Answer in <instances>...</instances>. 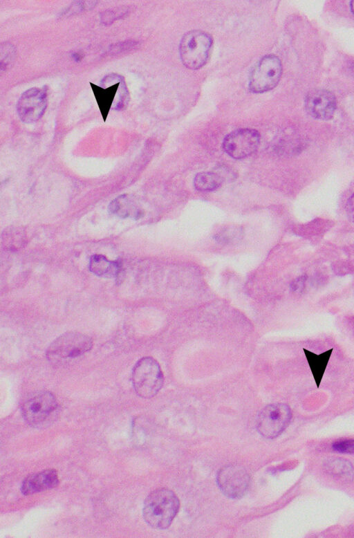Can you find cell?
Returning <instances> with one entry per match:
<instances>
[{"label":"cell","instance_id":"cell-26","mask_svg":"<svg viewBox=\"0 0 354 538\" xmlns=\"http://www.w3.org/2000/svg\"><path fill=\"white\" fill-rule=\"evenodd\" d=\"M134 44H136V43L133 41L120 43L118 44H115L116 46L112 48V49L114 53L122 52L123 50H127L129 48L133 47Z\"/></svg>","mask_w":354,"mask_h":538},{"label":"cell","instance_id":"cell-12","mask_svg":"<svg viewBox=\"0 0 354 538\" xmlns=\"http://www.w3.org/2000/svg\"><path fill=\"white\" fill-rule=\"evenodd\" d=\"M58 484L59 476L57 471L48 469L28 476L22 482L21 491L24 495H30L50 490Z\"/></svg>","mask_w":354,"mask_h":538},{"label":"cell","instance_id":"cell-4","mask_svg":"<svg viewBox=\"0 0 354 538\" xmlns=\"http://www.w3.org/2000/svg\"><path fill=\"white\" fill-rule=\"evenodd\" d=\"M93 347V340L87 335L69 331L55 339L48 346L46 357L50 360L68 359L78 357Z\"/></svg>","mask_w":354,"mask_h":538},{"label":"cell","instance_id":"cell-22","mask_svg":"<svg viewBox=\"0 0 354 538\" xmlns=\"http://www.w3.org/2000/svg\"><path fill=\"white\" fill-rule=\"evenodd\" d=\"M333 449L339 453L354 454V439H344L335 441Z\"/></svg>","mask_w":354,"mask_h":538},{"label":"cell","instance_id":"cell-18","mask_svg":"<svg viewBox=\"0 0 354 538\" xmlns=\"http://www.w3.org/2000/svg\"><path fill=\"white\" fill-rule=\"evenodd\" d=\"M243 231L241 226L229 225L216 232L214 239L219 243L233 244L239 242L243 238Z\"/></svg>","mask_w":354,"mask_h":538},{"label":"cell","instance_id":"cell-2","mask_svg":"<svg viewBox=\"0 0 354 538\" xmlns=\"http://www.w3.org/2000/svg\"><path fill=\"white\" fill-rule=\"evenodd\" d=\"M212 38L205 32L192 30L182 37L179 53L185 66L192 70L203 67L207 62L212 48Z\"/></svg>","mask_w":354,"mask_h":538},{"label":"cell","instance_id":"cell-16","mask_svg":"<svg viewBox=\"0 0 354 538\" xmlns=\"http://www.w3.org/2000/svg\"><path fill=\"white\" fill-rule=\"evenodd\" d=\"M317 387L322 380L323 375L327 367L333 349H330L320 354H316L306 349H303Z\"/></svg>","mask_w":354,"mask_h":538},{"label":"cell","instance_id":"cell-10","mask_svg":"<svg viewBox=\"0 0 354 538\" xmlns=\"http://www.w3.org/2000/svg\"><path fill=\"white\" fill-rule=\"evenodd\" d=\"M47 87L41 89L31 88L24 91L20 96L17 111L21 120L30 124L39 120L47 107Z\"/></svg>","mask_w":354,"mask_h":538},{"label":"cell","instance_id":"cell-15","mask_svg":"<svg viewBox=\"0 0 354 538\" xmlns=\"http://www.w3.org/2000/svg\"><path fill=\"white\" fill-rule=\"evenodd\" d=\"M120 263L118 261H109L104 256L93 255L89 261V270L97 277H115L120 272Z\"/></svg>","mask_w":354,"mask_h":538},{"label":"cell","instance_id":"cell-27","mask_svg":"<svg viewBox=\"0 0 354 538\" xmlns=\"http://www.w3.org/2000/svg\"><path fill=\"white\" fill-rule=\"evenodd\" d=\"M73 59H75L76 62H80V61L82 59V55H81L80 53H75L73 55Z\"/></svg>","mask_w":354,"mask_h":538},{"label":"cell","instance_id":"cell-13","mask_svg":"<svg viewBox=\"0 0 354 538\" xmlns=\"http://www.w3.org/2000/svg\"><path fill=\"white\" fill-rule=\"evenodd\" d=\"M324 469L333 479L342 482L349 483L353 479V467L345 459L339 458L328 459L324 464Z\"/></svg>","mask_w":354,"mask_h":538},{"label":"cell","instance_id":"cell-9","mask_svg":"<svg viewBox=\"0 0 354 538\" xmlns=\"http://www.w3.org/2000/svg\"><path fill=\"white\" fill-rule=\"evenodd\" d=\"M260 142L259 133L253 129L235 130L223 140V149L230 157L242 159L252 154Z\"/></svg>","mask_w":354,"mask_h":538},{"label":"cell","instance_id":"cell-23","mask_svg":"<svg viewBox=\"0 0 354 538\" xmlns=\"http://www.w3.org/2000/svg\"><path fill=\"white\" fill-rule=\"evenodd\" d=\"M214 171L221 176L223 182L231 180L235 178V174L229 167L225 166L216 167Z\"/></svg>","mask_w":354,"mask_h":538},{"label":"cell","instance_id":"cell-25","mask_svg":"<svg viewBox=\"0 0 354 538\" xmlns=\"http://www.w3.org/2000/svg\"><path fill=\"white\" fill-rule=\"evenodd\" d=\"M346 212L348 219L354 223V193L347 201Z\"/></svg>","mask_w":354,"mask_h":538},{"label":"cell","instance_id":"cell-11","mask_svg":"<svg viewBox=\"0 0 354 538\" xmlns=\"http://www.w3.org/2000/svg\"><path fill=\"white\" fill-rule=\"evenodd\" d=\"M305 108L308 113L314 118L328 120L333 118L337 100L334 94L324 89L310 91L305 98Z\"/></svg>","mask_w":354,"mask_h":538},{"label":"cell","instance_id":"cell-19","mask_svg":"<svg viewBox=\"0 0 354 538\" xmlns=\"http://www.w3.org/2000/svg\"><path fill=\"white\" fill-rule=\"evenodd\" d=\"M109 210L111 213L121 218L130 216L131 213L133 212L132 210L136 212H140L138 210L136 211L133 208V205L126 195H120L114 199L110 203ZM134 214L136 217H138L136 213H134Z\"/></svg>","mask_w":354,"mask_h":538},{"label":"cell","instance_id":"cell-1","mask_svg":"<svg viewBox=\"0 0 354 538\" xmlns=\"http://www.w3.org/2000/svg\"><path fill=\"white\" fill-rule=\"evenodd\" d=\"M179 506V500L173 491L167 488H158L145 500L143 519L153 528L166 529L176 517Z\"/></svg>","mask_w":354,"mask_h":538},{"label":"cell","instance_id":"cell-3","mask_svg":"<svg viewBox=\"0 0 354 538\" xmlns=\"http://www.w3.org/2000/svg\"><path fill=\"white\" fill-rule=\"evenodd\" d=\"M133 387L141 398L156 396L163 384V374L158 362L151 357H144L134 365L132 371Z\"/></svg>","mask_w":354,"mask_h":538},{"label":"cell","instance_id":"cell-7","mask_svg":"<svg viewBox=\"0 0 354 538\" xmlns=\"http://www.w3.org/2000/svg\"><path fill=\"white\" fill-rule=\"evenodd\" d=\"M57 407L56 398L51 392L39 391L25 400L21 406V414L27 423L35 426L48 418Z\"/></svg>","mask_w":354,"mask_h":538},{"label":"cell","instance_id":"cell-20","mask_svg":"<svg viewBox=\"0 0 354 538\" xmlns=\"http://www.w3.org/2000/svg\"><path fill=\"white\" fill-rule=\"evenodd\" d=\"M16 50L15 47L9 44L4 43L1 46V68L3 69V66L5 68L9 64L12 63L15 58Z\"/></svg>","mask_w":354,"mask_h":538},{"label":"cell","instance_id":"cell-17","mask_svg":"<svg viewBox=\"0 0 354 538\" xmlns=\"http://www.w3.org/2000/svg\"><path fill=\"white\" fill-rule=\"evenodd\" d=\"M223 182V179L214 171L200 172L194 177V185L199 191L209 192L218 188Z\"/></svg>","mask_w":354,"mask_h":538},{"label":"cell","instance_id":"cell-21","mask_svg":"<svg viewBox=\"0 0 354 538\" xmlns=\"http://www.w3.org/2000/svg\"><path fill=\"white\" fill-rule=\"evenodd\" d=\"M127 12V9H123L122 8L104 11L102 14H101V21L106 25L110 24L115 20H117L121 18L123 15H125Z\"/></svg>","mask_w":354,"mask_h":538},{"label":"cell","instance_id":"cell-28","mask_svg":"<svg viewBox=\"0 0 354 538\" xmlns=\"http://www.w3.org/2000/svg\"><path fill=\"white\" fill-rule=\"evenodd\" d=\"M350 8L352 13L354 15V0L351 1Z\"/></svg>","mask_w":354,"mask_h":538},{"label":"cell","instance_id":"cell-5","mask_svg":"<svg viewBox=\"0 0 354 538\" xmlns=\"http://www.w3.org/2000/svg\"><path fill=\"white\" fill-rule=\"evenodd\" d=\"M282 74V64L274 55L263 57L254 66L249 77V90L255 93H264L274 89Z\"/></svg>","mask_w":354,"mask_h":538},{"label":"cell","instance_id":"cell-24","mask_svg":"<svg viewBox=\"0 0 354 538\" xmlns=\"http://www.w3.org/2000/svg\"><path fill=\"white\" fill-rule=\"evenodd\" d=\"M306 280L307 277L306 275H302L296 278L290 284V290L294 293L301 292L304 288Z\"/></svg>","mask_w":354,"mask_h":538},{"label":"cell","instance_id":"cell-6","mask_svg":"<svg viewBox=\"0 0 354 538\" xmlns=\"http://www.w3.org/2000/svg\"><path fill=\"white\" fill-rule=\"evenodd\" d=\"M290 407L283 403H274L266 406L259 413L257 429L264 438L272 439L279 436L288 427L291 420Z\"/></svg>","mask_w":354,"mask_h":538},{"label":"cell","instance_id":"cell-8","mask_svg":"<svg viewBox=\"0 0 354 538\" xmlns=\"http://www.w3.org/2000/svg\"><path fill=\"white\" fill-rule=\"evenodd\" d=\"M250 478L246 470L237 465H228L217 473L216 482L222 493L228 498L243 497L248 490Z\"/></svg>","mask_w":354,"mask_h":538},{"label":"cell","instance_id":"cell-14","mask_svg":"<svg viewBox=\"0 0 354 538\" xmlns=\"http://www.w3.org/2000/svg\"><path fill=\"white\" fill-rule=\"evenodd\" d=\"M121 80L120 82L112 86H108L106 89L90 82L93 93L104 122L106 120L107 115L121 82Z\"/></svg>","mask_w":354,"mask_h":538}]
</instances>
